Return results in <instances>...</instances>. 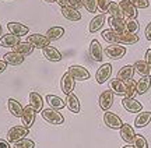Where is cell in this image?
I'll return each mask as SVG.
<instances>
[{"mask_svg": "<svg viewBox=\"0 0 151 148\" xmlns=\"http://www.w3.org/2000/svg\"><path fill=\"white\" fill-rule=\"evenodd\" d=\"M106 13L109 14V17H113V18H120V20H124V14L119 3L116 1H109V6H108V10Z\"/></svg>", "mask_w": 151, "mask_h": 148, "instance_id": "obj_31", "label": "cell"}, {"mask_svg": "<svg viewBox=\"0 0 151 148\" xmlns=\"http://www.w3.org/2000/svg\"><path fill=\"white\" fill-rule=\"evenodd\" d=\"M133 145L136 148H148V143H147L146 137L141 134H136L134 140H133Z\"/></svg>", "mask_w": 151, "mask_h": 148, "instance_id": "obj_39", "label": "cell"}, {"mask_svg": "<svg viewBox=\"0 0 151 148\" xmlns=\"http://www.w3.org/2000/svg\"><path fill=\"white\" fill-rule=\"evenodd\" d=\"M144 36H146L147 41H150V42H151V22H148V24H147L146 29H144Z\"/></svg>", "mask_w": 151, "mask_h": 148, "instance_id": "obj_44", "label": "cell"}, {"mask_svg": "<svg viewBox=\"0 0 151 148\" xmlns=\"http://www.w3.org/2000/svg\"><path fill=\"white\" fill-rule=\"evenodd\" d=\"M102 38L111 45H120V34L115 32L112 29H104L102 31Z\"/></svg>", "mask_w": 151, "mask_h": 148, "instance_id": "obj_29", "label": "cell"}, {"mask_svg": "<svg viewBox=\"0 0 151 148\" xmlns=\"http://www.w3.org/2000/svg\"><path fill=\"white\" fill-rule=\"evenodd\" d=\"M146 61H147V64L151 67V48L147 49V52H146Z\"/></svg>", "mask_w": 151, "mask_h": 148, "instance_id": "obj_47", "label": "cell"}, {"mask_svg": "<svg viewBox=\"0 0 151 148\" xmlns=\"http://www.w3.org/2000/svg\"><path fill=\"white\" fill-rule=\"evenodd\" d=\"M109 89H112L113 94H116V95H126V82L124 81H120L118 78H113L109 82Z\"/></svg>", "mask_w": 151, "mask_h": 148, "instance_id": "obj_28", "label": "cell"}, {"mask_svg": "<svg viewBox=\"0 0 151 148\" xmlns=\"http://www.w3.org/2000/svg\"><path fill=\"white\" fill-rule=\"evenodd\" d=\"M119 133H120V137H122V140H123L124 143L133 144V140H134V137H136V133H134V129L130 126L129 123H123V126L120 127Z\"/></svg>", "mask_w": 151, "mask_h": 148, "instance_id": "obj_15", "label": "cell"}, {"mask_svg": "<svg viewBox=\"0 0 151 148\" xmlns=\"http://www.w3.org/2000/svg\"><path fill=\"white\" fill-rule=\"evenodd\" d=\"M63 35H65V28L63 27H52L46 31V36H48V39L50 42L60 39Z\"/></svg>", "mask_w": 151, "mask_h": 148, "instance_id": "obj_33", "label": "cell"}, {"mask_svg": "<svg viewBox=\"0 0 151 148\" xmlns=\"http://www.w3.org/2000/svg\"><path fill=\"white\" fill-rule=\"evenodd\" d=\"M140 41L137 34L132 32H122L120 34V44L122 45H134Z\"/></svg>", "mask_w": 151, "mask_h": 148, "instance_id": "obj_34", "label": "cell"}, {"mask_svg": "<svg viewBox=\"0 0 151 148\" xmlns=\"http://www.w3.org/2000/svg\"><path fill=\"white\" fill-rule=\"evenodd\" d=\"M151 87V77H141L137 81V94L144 95Z\"/></svg>", "mask_w": 151, "mask_h": 148, "instance_id": "obj_35", "label": "cell"}, {"mask_svg": "<svg viewBox=\"0 0 151 148\" xmlns=\"http://www.w3.org/2000/svg\"><path fill=\"white\" fill-rule=\"evenodd\" d=\"M112 76V64L111 63H104L95 73V81L98 84H105Z\"/></svg>", "mask_w": 151, "mask_h": 148, "instance_id": "obj_7", "label": "cell"}, {"mask_svg": "<svg viewBox=\"0 0 151 148\" xmlns=\"http://www.w3.org/2000/svg\"><path fill=\"white\" fill-rule=\"evenodd\" d=\"M66 106L73 113H80V110H81L80 101L77 98V95H74V94H70V95L66 97Z\"/></svg>", "mask_w": 151, "mask_h": 148, "instance_id": "obj_25", "label": "cell"}, {"mask_svg": "<svg viewBox=\"0 0 151 148\" xmlns=\"http://www.w3.org/2000/svg\"><path fill=\"white\" fill-rule=\"evenodd\" d=\"M3 36V28H1V25H0V38Z\"/></svg>", "mask_w": 151, "mask_h": 148, "instance_id": "obj_51", "label": "cell"}, {"mask_svg": "<svg viewBox=\"0 0 151 148\" xmlns=\"http://www.w3.org/2000/svg\"><path fill=\"white\" fill-rule=\"evenodd\" d=\"M45 101L48 102V105H49V108H50V109L60 110V109H63V108L66 106V102L62 98H59L58 95H46Z\"/></svg>", "mask_w": 151, "mask_h": 148, "instance_id": "obj_27", "label": "cell"}, {"mask_svg": "<svg viewBox=\"0 0 151 148\" xmlns=\"http://www.w3.org/2000/svg\"><path fill=\"white\" fill-rule=\"evenodd\" d=\"M67 73H70V76L74 78L76 81H87L91 77L90 71L84 66H80V64H71L69 67Z\"/></svg>", "mask_w": 151, "mask_h": 148, "instance_id": "obj_3", "label": "cell"}, {"mask_svg": "<svg viewBox=\"0 0 151 148\" xmlns=\"http://www.w3.org/2000/svg\"><path fill=\"white\" fill-rule=\"evenodd\" d=\"M13 148H35V143L32 140H28V138H24V140H20L11 145Z\"/></svg>", "mask_w": 151, "mask_h": 148, "instance_id": "obj_38", "label": "cell"}, {"mask_svg": "<svg viewBox=\"0 0 151 148\" xmlns=\"http://www.w3.org/2000/svg\"><path fill=\"white\" fill-rule=\"evenodd\" d=\"M137 94V82L132 78V80H127L126 81V95L127 98H134V95Z\"/></svg>", "mask_w": 151, "mask_h": 148, "instance_id": "obj_36", "label": "cell"}, {"mask_svg": "<svg viewBox=\"0 0 151 148\" xmlns=\"http://www.w3.org/2000/svg\"><path fill=\"white\" fill-rule=\"evenodd\" d=\"M43 1H46V3H56V0H43Z\"/></svg>", "mask_w": 151, "mask_h": 148, "instance_id": "obj_50", "label": "cell"}, {"mask_svg": "<svg viewBox=\"0 0 151 148\" xmlns=\"http://www.w3.org/2000/svg\"><path fill=\"white\" fill-rule=\"evenodd\" d=\"M41 115H42L43 120L46 122V123H49V124L59 126V124H63V123H65V117H63V115L56 109H50V108L43 109L42 112H41Z\"/></svg>", "mask_w": 151, "mask_h": 148, "instance_id": "obj_1", "label": "cell"}, {"mask_svg": "<svg viewBox=\"0 0 151 148\" xmlns=\"http://www.w3.org/2000/svg\"><path fill=\"white\" fill-rule=\"evenodd\" d=\"M3 60L7 63V64H10V66H20V64H22L24 63V60H25V57L24 56H21L20 53H17V52H9V53H6L4 56H3Z\"/></svg>", "mask_w": 151, "mask_h": 148, "instance_id": "obj_19", "label": "cell"}, {"mask_svg": "<svg viewBox=\"0 0 151 148\" xmlns=\"http://www.w3.org/2000/svg\"><path fill=\"white\" fill-rule=\"evenodd\" d=\"M122 148H136V147L133 145V144H127V145H123Z\"/></svg>", "mask_w": 151, "mask_h": 148, "instance_id": "obj_49", "label": "cell"}, {"mask_svg": "<svg viewBox=\"0 0 151 148\" xmlns=\"http://www.w3.org/2000/svg\"><path fill=\"white\" fill-rule=\"evenodd\" d=\"M28 105H31L37 112H42L43 110V98L38 92H29L28 97Z\"/></svg>", "mask_w": 151, "mask_h": 148, "instance_id": "obj_24", "label": "cell"}, {"mask_svg": "<svg viewBox=\"0 0 151 148\" xmlns=\"http://www.w3.org/2000/svg\"><path fill=\"white\" fill-rule=\"evenodd\" d=\"M27 42L32 45L34 48L42 49V50L45 49L46 46L50 45V41L48 39V36H46V35H42V34H31V35H28Z\"/></svg>", "mask_w": 151, "mask_h": 148, "instance_id": "obj_4", "label": "cell"}, {"mask_svg": "<svg viewBox=\"0 0 151 148\" xmlns=\"http://www.w3.org/2000/svg\"><path fill=\"white\" fill-rule=\"evenodd\" d=\"M0 148H11V143H9L7 140L0 138Z\"/></svg>", "mask_w": 151, "mask_h": 148, "instance_id": "obj_45", "label": "cell"}, {"mask_svg": "<svg viewBox=\"0 0 151 148\" xmlns=\"http://www.w3.org/2000/svg\"><path fill=\"white\" fill-rule=\"evenodd\" d=\"M104 55L112 59V60H119L126 55V48L120 46V45H109L106 46V49L104 50Z\"/></svg>", "mask_w": 151, "mask_h": 148, "instance_id": "obj_6", "label": "cell"}, {"mask_svg": "<svg viewBox=\"0 0 151 148\" xmlns=\"http://www.w3.org/2000/svg\"><path fill=\"white\" fill-rule=\"evenodd\" d=\"M88 50H90V56L92 57V60H95V61H102L104 60V49L97 39H92L91 41L90 49Z\"/></svg>", "mask_w": 151, "mask_h": 148, "instance_id": "obj_14", "label": "cell"}, {"mask_svg": "<svg viewBox=\"0 0 151 148\" xmlns=\"http://www.w3.org/2000/svg\"><path fill=\"white\" fill-rule=\"evenodd\" d=\"M133 76H134V67L132 66V64H126V66H123L118 71L116 78H118V80H120V81L126 82L127 80H132V78H133Z\"/></svg>", "mask_w": 151, "mask_h": 148, "instance_id": "obj_23", "label": "cell"}, {"mask_svg": "<svg viewBox=\"0 0 151 148\" xmlns=\"http://www.w3.org/2000/svg\"><path fill=\"white\" fill-rule=\"evenodd\" d=\"M20 42H21L20 38L16 36V35H13V34H6V35H3V36L0 38V46H1V48H10V49H13V48L17 46Z\"/></svg>", "mask_w": 151, "mask_h": 148, "instance_id": "obj_20", "label": "cell"}, {"mask_svg": "<svg viewBox=\"0 0 151 148\" xmlns=\"http://www.w3.org/2000/svg\"><path fill=\"white\" fill-rule=\"evenodd\" d=\"M105 22H106L105 14H98V16H95L91 21H90V27H88L90 34H95V32H98V31H101L102 27L105 25Z\"/></svg>", "mask_w": 151, "mask_h": 148, "instance_id": "obj_16", "label": "cell"}, {"mask_svg": "<svg viewBox=\"0 0 151 148\" xmlns=\"http://www.w3.org/2000/svg\"><path fill=\"white\" fill-rule=\"evenodd\" d=\"M67 7L74 9V10H80L83 7V0H67Z\"/></svg>", "mask_w": 151, "mask_h": 148, "instance_id": "obj_43", "label": "cell"}, {"mask_svg": "<svg viewBox=\"0 0 151 148\" xmlns=\"http://www.w3.org/2000/svg\"><path fill=\"white\" fill-rule=\"evenodd\" d=\"M7 29L10 31V34L13 35H16L18 38H21V36H25L29 34V28L27 25H24L21 22H16V21H11L7 24Z\"/></svg>", "mask_w": 151, "mask_h": 148, "instance_id": "obj_13", "label": "cell"}, {"mask_svg": "<svg viewBox=\"0 0 151 148\" xmlns=\"http://www.w3.org/2000/svg\"><path fill=\"white\" fill-rule=\"evenodd\" d=\"M134 71H137L141 77H151V67L147 64L146 60H137L133 64Z\"/></svg>", "mask_w": 151, "mask_h": 148, "instance_id": "obj_30", "label": "cell"}, {"mask_svg": "<svg viewBox=\"0 0 151 148\" xmlns=\"http://www.w3.org/2000/svg\"><path fill=\"white\" fill-rule=\"evenodd\" d=\"M29 134V129L24 126H13L11 129H9L7 132V141L11 144L17 143L20 140H24L27 138V136Z\"/></svg>", "mask_w": 151, "mask_h": 148, "instance_id": "obj_2", "label": "cell"}, {"mask_svg": "<svg viewBox=\"0 0 151 148\" xmlns=\"http://www.w3.org/2000/svg\"><path fill=\"white\" fill-rule=\"evenodd\" d=\"M97 6H98V10L101 11L102 14H105L106 10H108L109 0H97Z\"/></svg>", "mask_w": 151, "mask_h": 148, "instance_id": "obj_42", "label": "cell"}, {"mask_svg": "<svg viewBox=\"0 0 151 148\" xmlns=\"http://www.w3.org/2000/svg\"><path fill=\"white\" fill-rule=\"evenodd\" d=\"M139 21L137 20H126V32L137 34L139 31Z\"/></svg>", "mask_w": 151, "mask_h": 148, "instance_id": "obj_40", "label": "cell"}, {"mask_svg": "<svg viewBox=\"0 0 151 148\" xmlns=\"http://www.w3.org/2000/svg\"><path fill=\"white\" fill-rule=\"evenodd\" d=\"M98 104H99V108L104 110V112H108L113 105V92L112 89H105L101 92L99 98H98Z\"/></svg>", "mask_w": 151, "mask_h": 148, "instance_id": "obj_9", "label": "cell"}, {"mask_svg": "<svg viewBox=\"0 0 151 148\" xmlns=\"http://www.w3.org/2000/svg\"><path fill=\"white\" fill-rule=\"evenodd\" d=\"M74 87H76V80L70 76V73H65L62 76V78H60V89H62V92L67 97V95L73 94Z\"/></svg>", "mask_w": 151, "mask_h": 148, "instance_id": "obj_8", "label": "cell"}, {"mask_svg": "<svg viewBox=\"0 0 151 148\" xmlns=\"http://www.w3.org/2000/svg\"><path fill=\"white\" fill-rule=\"evenodd\" d=\"M83 7L91 14H95L98 11L97 0H83Z\"/></svg>", "mask_w": 151, "mask_h": 148, "instance_id": "obj_37", "label": "cell"}, {"mask_svg": "<svg viewBox=\"0 0 151 148\" xmlns=\"http://www.w3.org/2000/svg\"><path fill=\"white\" fill-rule=\"evenodd\" d=\"M119 6H120V9L123 11L126 20H136V18H137L139 11H137V9L130 3L129 0H120V1H119Z\"/></svg>", "mask_w": 151, "mask_h": 148, "instance_id": "obj_12", "label": "cell"}, {"mask_svg": "<svg viewBox=\"0 0 151 148\" xmlns=\"http://www.w3.org/2000/svg\"><path fill=\"white\" fill-rule=\"evenodd\" d=\"M108 24L111 29L115 31V32H126V20H120V18H113V17H109L108 18Z\"/></svg>", "mask_w": 151, "mask_h": 148, "instance_id": "obj_26", "label": "cell"}, {"mask_svg": "<svg viewBox=\"0 0 151 148\" xmlns=\"http://www.w3.org/2000/svg\"><path fill=\"white\" fill-rule=\"evenodd\" d=\"M150 122H151V110L140 112V113H137V116H136V119H134V127L143 129V127L148 126Z\"/></svg>", "mask_w": 151, "mask_h": 148, "instance_id": "obj_22", "label": "cell"}, {"mask_svg": "<svg viewBox=\"0 0 151 148\" xmlns=\"http://www.w3.org/2000/svg\"><path fill=\"white\" fill-rule=\"evenodd\" d=\"M7 109L11 113V116H14L17 119H20L22 116V112H24L22 105L14 98H9V101H7Z\"/></svg>", "mask_w": 151, "mask_h": 148, "instance_id": "obj_17", "label": "cell"}, {"mask_svg": "<svg viewBox=\"0 0 151 148\" xmlns=\"http://www.w3.org/2000/svg\"><path fill=\"white\" fill-rule=\"evenodd\" d=\"M56 3H58V4L60 6V9H62V7H66V6H67V0H56Z\"/></svg>", "mask_w": 151, "mask_h": 148, "instance_id": "obj_48", "label": "cell"}, {"mask_svg": "<svg viewBox=\"0 0 151 148\" xmlns=\"http://www.w3.org/2000/svg\"><path fill=\"white\" fill-rule=\"evenodd\" d=\"M60 13L62 16L65 17L67 21H71V22H77L81 20V14L78 10H74V9H70V7H62L60 9Z\"/></svg>", "mask_w": 151, "mask_h": 148, "instance_id": "obj_21", "label": "cell"}, {"mask_svg": "<svg viewBox=\"0 0 151 148\" xmlns=\"http://www.w3.org/2000/svg\"><path fill=\"white\" fill-rule=\"evenodd\" d=\"M35 117H37V110L34 109L31 105H27V106L24 108V112H22V116H21V120H22L24 127L31 129L32 124L35 123Z\"/></svg>", "mask_w": 151, "mask_h": 148, "instance_id": "obj_11", "label": "cell"}, {"mask_svg": "<svg viewBox=\"0 0 151 148\" xmlns=\"http://www.w3.org/2000/svg\"><path fill=\"white\" fill-rule=\"evenodd\" d=\"M34 49H35V48H34L31 44H28V42H20L17 46L13 48V52H17V53H20L21 56L25 57V56L32 55Z\"/></svg>", "mask_w": 151, "mask_h": 148, "instance_id": "obj_32", "label": "cell"}, {"mask_svg": "<svg viewBox=\"0 0 151 148\" xmlns=\"http://www.w3.org/2000/svg\"><path fill=\"white\" fill-rule=\"evenodd\" d=\"M42 53H43V56H45V59L49 61H52V63H58V61L62 60V53H60L55 46H50V45L46 46V48L42 50Z\"/></svg>", "mask_w": 151, "mask_h": 148, "instance_id": "obj_18", "label": "cell"}, {"mask_svg": "<svg viewBox=\"0 0 151 148\" xmlns=\"http://www.w3.org/2000/svg\"><path fill=\"white\" fill-rule=\"evenodd\" d=\"M104 123L106 124V127L112 129V130H120V127L123 126V122L116 113L113 112H105L104 113Z\"/></svg>", "mask_w": 151, "mask_h": 148, "instance_id": "obj_5", "label": "cell"}, {"mask_svg": "<svg viewBox=\"0 0 151 148\" xmlns=\"http://www.w3.org/2000/svg\"><path fill=\"white\" fill-rule=\"evenodd\" d=\"M7 66H9V64H7V63L1 59V60H0V74H3V73L7 70Z\"/></svg>", "mask_w": 151, "mask_h": 148, "instance_id": "obj_46", "label": "cell"}, {"mask_svg": "<svg viewBox=\"0 0 151 148\" xmlns=\"http://www.w3.org/2000/svg\"><path fill=\"white\" fill-rule=\"evenodd\" d=\"M132 4L134 6L137 10H143V9H148L150 6V1L148 0H129Z\"/></svg>", "mask_w": 151, "mask_h": 148, "instance_id": "obj_41", "label": "cell"}, {"mask_svg": "<svg viewBox=\"0 0 151 148\" xmlns=\"http://www.w3.org/2000/svg\"><path fill=\"white\" fill-rule=\"evenodd\" d=\"M122 106H123L124 110H127L130 113H140L143 110V104L140 101H137L136 98H127L124 97L122 99Z\"/></svg>", "mask_w": 151, "mask_h": 148, "instance_id": "obj_10", "label": "cell"}]
</instances>
